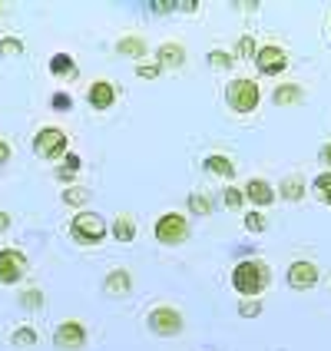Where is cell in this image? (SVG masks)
<instances>
[{
    "instance_id": "cell-1",
    "label": "cell",
    "mask_w": 331,
    "mask_h": 351,
    "mask_svg": "<svg viewBox=\"0 0 331 351\" xmlns=\"http://www.w3.org/2000/svg\"><path fill=\"white\" fill-rule=\"evenodd\" d=\"M232 285H235V292H242V295L265 292V285H269V265L258 262V258L238 262L232 269Z\"/></svg>"
},
{
    "instance_id": "cell-2",
    "label": "cell",
    "mask_w": 331,
    "mask_h": 351,
    "mask_svg": "<svg viewBox=\"0 0 331 351\" xmlns=\"http://www.w3.org/2000/svg\"><path fill=\"white\" fill-rule=\"evenodd\" d=\"M229 106H232L235 113H252L255 106H258V83L249 77H238L235 83H229Z\"/></svg>"
},
{
    "instance_id": "cell-3",
    "label": "cell",
    "mask_w": 331,
    "mask_h": 351,
    "mask_svg": "<svg viewBox=\"0 0 331 351\" xmlns=\"http://www.w3.org/2000/svg\"><path fill=\"white\" fill-rule=\"evenodd\" d=\"M70 232L83 245H97V242H103V235H106V222L97 213H79L73 219V226H70Z\"/></svg>"
},
{
    "instance_id": "cell-4",
    "label": "cell",
    "mask_w": 331,
    "mask_h": 351,
    "mask_svg": "<svg viewBox=\"0 0 331 351\" xmlns=\"http://www.w3.org/2000/svg\"><path fill=\"white\" fill-rule=\"evenodd\" d=\"M186 235H189V222H186V215H179V213L159 215L156 239L162 242V245H179V242H186Z\"/></svg>"
},
{
    "instance_id": "cell-5",
    "label": "cell",
    "mask_w": 331,
    "mask_h": 351,
    "mask_svg": "<svg viewBox=\"0 0 331 351\" xmlns=\"http://www.w3.org/2000/svg\"><path fill=\"white\" fill-rule=\"evenodd\" d=\"M34 149L43 159H60L66 153V133L57 130V126H43L37 133V139H34Z\"/></svg>"
},
{
    "instance_id": "cell-6",
    "label": "cell",
    "mask_w": 331,
    "mask_h": 351,
    "mask_svg": "<svg viewBox=\"0 0 331 351\" xmlns=\"http://www.w3.org/2000/svg\"><path fill=\"white\" fill-rule=\"evenodd\" d=\"M149 332H156V335H162V338H173V335H179L182 332V315L175 312V308H153L149 312Z\"/></svg>"
},
{
    "instance_id": "cell-7",
    "label": "cell",
    "mask_w": 331,
    "mask_h": 351,
    "mask_svg": "<svg viewBox=\"0 0 331 351\" xmlns=\"http://www.w3.org/2000/svg\"><path fill=\"white\" fill-rule=\"evenodd\" d=\"M23 275H27V255L17 249H0V282L14 285Z\"/></svg>"
},
{
    "instance_id": "cell-8",
    "label": "cell",
    "mask_w": 331,
    "mask_h": 351,
    "mask_svg": "<svg viewBox=\"0 0 331 351\" xmlns=\"http://www.w3.org/2000/svg\"><path fill=\"white\" fill-rule=\"evenodd\" d=\"M255 63H258V73L262 77H278L285 66H289V53L282 47H262L255 53Z\"/></svg>"
},
{
    "instance_id": "cell-9",
    "label": "cell",
    "mask_w": 331,
    "mask_h": 351,
    "mask_svg": "<svg viewBox=\"0 0 331 351\" xmlns=\"http://www.w3.org/2000/svg\"><path fill=\"white\" fill-rule=\"evenodd\" d=\"M53 345L60 351H79L86 345V328L79 322H63L57 332H53Z\"/></svg>"
},
{
    "instance_id": "cell-10",
    "label": "cell",
    "mask_w": 331,
    "mask_h": 351,
    "mask_svg": "<svg viewBox=\"0 0 331 351\" xmlns=\"http://www.w3.org/2000/svg\"><path fill=\"white\" fill-rule=\"evenodd\" d=\"M315 282H318V265H312V262H295L289 269V285L292 289H312Z\"/></svg>"
},
{
    "instance_id": "cell-11",
    "label": "cell",
    "mask_w": 331,
    "mask_h": 351,
    "mask_svg": "<svg viewBox=\"0 0 331 351\" xmlns=\"http://www.w3.org/2000/svg\"><path fill=\"white\" fill-rule=\"evenodd\" d=\"M86 99H90V106H93V110H110V106H113V99H117V90H113V83L97 80V83L90 86Z\"/></svg>"
},
{
    "instance_id": "cell-12",
    "label": "cell",
    "mask_w": 331,
    "mask_h": 351,
    "mask_svg": "<svg viewBox=\"0 0 331 351\" xmlns=\"http://www.w3.org/2000/svg\"><path fill=\"white\" fill-rule=\"evenodd\" d=\"M245 199H249L252 206H272L275 189L265 182V179H249V182H245Z\"/></svg>"
},
{
    "instance_id": "cell-13",
    "label": "cell",
    "mask_w": 331,
    "mask_h": 351,
    "mask_svg": "<svg viewBox=\"0 0 331 351\" xmlns=\"http://www.w3.org/2000/svg\"><path fill=\"white\" fill-rule=\"evenodd\" d=\"M156 57H159V66H162V70H175V66L186 63V47H182V43H162L156 50Z\"/></svg>"
},
{
    "instance_id": "cell-14",
    "label": "cell",
    "mask_w": 331,
    "mask_h": 351,
    "mask_svg": "<svg viewBox=\"0 0 331 351\" xmlns=\"http://www.w3.org/2000/svg\"><path fill=\"white\" fill-rule=\"evenodd\" d=\"M103 289H106V295H126L130 289H133V278H130V272H126V269H117V272L106 275Z\"/></svg>"
},
{
    "instance_id": "cell-15",
    "label": "cell",
    "mask_w": 331,
    "mask_h": 351,
    "mask_svg": "<svg viewBox=\"0 0 331 351\" xmlns=\"http://www.w3.org/2000/svg\"><path fill=\"white\" fill-rule=\"evenodd\" d=\"M202 166H206L209 173H215V176H225V179H232L235 176V162L229 156H219V153H215V156H206L202 159Z\"/></svg>"
},
{
    "instance_id": "cell-16",
    "label": "cell",
    "mask_w": 331,
    "mask_h": 351,
    "mask_svg": "<svg viewBox=\"0 0 331 351\" xmlns=\"http://www.w3.org/2000/svg\"><path fill=\"white\" fill-rule=\"evenodd\" d=\"M50 73L53 77H77V63H73V57H66V53H53L50 57Z\"/></svg>"
},
{
    "instance_id": "cell-17",
    "label": "cell",
    "mask_w": 331,
    "mask_h": 351,
    "mask_svg": "<svg viewBox=\"0 0 331 351\" xmlns=\"http://www.w3.org/2000/svg\"><path fill=\"white\" fill-rule=\"evenodd\" d=\"M302 86H295V83H285V86H278L272 93V99L278 103V106H292V103H302Z\"/></svg>"
},
{
    "instance_id": "cell-18",
    "label": "cell",
    "mask_w": 331,
    "mask_h": 351,
    "mask_svg": "<svg viewBox=\"0 0 331 351\" xmlns=\"http://www.w3.org/2000/svg\"><path fill=\"white\" fill-rule=\"evenodd\" d=\"M113 235H117L119 242H133V239H136V222H133V215H117Z\"/></svg>"
},
{
    "instance_id": "cell-19",
    "label": "cell",
    "mask_w": 331,
    "mask_h": 351,
    "mask_svg": "<svg viewBox=\"0 0 331 351\" xmlns=\"http://www.w3.org/2000/svg\"><path fill=\"white\" fill-rule=\"evenodd\" d=\"M117 50L123 53V57H146V43L139 37H123L117 43Z\"/></svg>"
},
{
    "instance_id": "cell-20",
    "label": "cell",
    "mask_w": 331,
    "mask_h": 351,
    "mask_svg": "<svg viewBox=\"0 0 331 351\" xmlns=\"http://www.w3.org/2000/svg\"><path fill=\"white\" fill-rule=\"evenodd\" d=\"M305 195V182L298 179V176H292V179H285L282 182V199H289V202H298Z\"/></svg>"
},
{
    "instance_id": "cell-21",
    "label": "cell",
    "mask_w": 331,
    "mask_h": 351,
    "mask_svg": "<svg viewBox=\"0 0 331 351\" xmlns=\"http://www.w3.org/2000/svg\"><path fill=\"white\" fill-rule=\"evenodd\" d=\"M312 189H315V195H318V199H321L325 206H331V173H321V176H315Z\"/></svg>"
},
{
    "instance_id": "cell-22",
    "label": "cell",
    "mask_w": 331,
    "mask_h": 351,
    "mask_svg": "<svg viewBox=\"0 0 331 351\" xmlns=\"http://www.w3.org/2000/svg\"><path fill=\"white\" fill-rule=\"evenodd\" d=\"M79 166H83V162H79V156H73V153H70V156H63V166L57 169V179L70 182V179L79 173Z\"/></svg>"
},
{
    "instance_id": "cell-23",
    "label": "cell",
    "mask_w": 331,
    "mask_h": 351,
    "mask_svg": "<svg viewBox=\"0 0 331 351\" xmlns=\"http://www.w3.org/2000/svg\"><path fill=\"white\" fill-rule=\"evenodd\" d=\"M189 209H193L195 215H212V202H209V195L193 193L189 195Z\"/></svg>"
},
{
    "instance_id": "cell-24",
    "label": "cell",
    "mask_w": 331,
    "mask_h": 351,
    "mask_svg": "<svg viewBox=\"0 0 331 351\" xmlns=\"http://www.w3.org/2000/svg\"><path fill=\"white\" fill-rule=\"evenodd\" d=\"M86 199H90V189H83V186H73V189L63 193V202H66V206H83Z\"/></svg>"
},
{
    "instance_id": "cell-25",
    "label": "cell",
    "mask_w": 331,
    "mask_h": 351,
    "mask_svg": "<svg viewBox=\"0 0 331 351\" xmlns=\"http://www.w3.org/2000/svg\"><path fill=\"white\" fill-rule=\"evenodd\" d=\"M23 53V43L17 37H3L0 40V57H20Z\"/></svg>"
},
{
    "instance_id": "cell-26",
    "label": "cell",
    "mask_w": 331,
    "mask_h": 351,
    "mask_svg": "<svg viewBox=\"0 0 331 351\" xmlns=\"http://www.w3.org/2000/svg\"><path fill=\"white\" fill-rule=\"evenodd\" d=\"M10 341L20 345V348H30V345H37V332H34V328H17Z\"/></svg>"
},
{
    "instance_id": "cell-27",
    "label": "cell",
    "mask_w": 331,
    "mask_h": 351,
    "mask_svg": "<svg viewBox=\"0 0 331 351\" xmlns=\"http://www.w3.org/2000/svg\"><path fill=\"white\" fill-rule=\"evenodd\" d=\"M20 305H23V308H43V295H40L37 289H30V292L20 295Z\"/></svg>"
},
{
    "instance_id": "cell-28",
    "label": "cell",
    "mask_w": 331,
    "mask_h": 351,
    "mask_svg": "<svg viewBox=\"0 0 331 351\" xmlns=\"http://www.w3.org/2000/svg\"><path fill=\"white\" fill-rule=\"evenodd\" d=\"M245 229H249V232H265V215H262V213H249V215H245Z\"/></svg>"
},
{
    "instance_id": "cell-29",
    "label": "cell",
    "mask_w": 331,
    "mask_h": 351,
    "mask_svg": "<svg viewBox=\"0 0 331 351\" xmlns=\"http://www.w3.org/2000/svg\"><path fill=\"white\" fill-rule=\"evenodd\" d=\"M159 70H162L159 63H139V66H136V77L139 80H156Z\"/></svg>"
},
{
    "instance_id": "cell-30",
    "label": "cell",
    "mask_w": 331,
    "mask_h": 351,
    "mask_svg": "<svg viewBox=\"0 0 331 351\" xmlns=\"http://www.w3.org/2000/svg\"><path fill=\"white\" fill-rule=\"evenodd\" d=\"M209 63L219 66V70H222V66H232V53H225V50H212V53H209Z\"/></svg>"
},
{
    "instance_id": "cell-31",
    "label": "cell",
    "mask_w": 331,
    "mask_h": 351,
    "mask_svg": "<svg viewBox=\"0 0 331 351\" xmlns=\"http://www.w3.org/2000/svg\"><path fill=\"white\" fill-rule=\"evenodd\" d=\"M238 312L245 315V318H255V315H262V302H258V298H255V302H242Z\"/></svg>"
},
{
    "instance_id": "cell-32",
    "label": "cell",
    "mask_w": 331,
    "mask_h": 351,
    "mask_svg": "<svg viewBox=\"0 0 331 351\" xmlns=\"http://www.w3.org/2000/svg\"><path fill=\"white\" fill-rule=\"evenodd\" d=\"M242 199H245V195L238 193V189H225V206H229V209H238Z\"/></svg>"
},
{
    "instance_id": "cell-33",
    "label": "cell",
    "mask_w": 331,
    "mask_h": 351,
    "mask_svg": "<svg viewBox=\"0 0 331 351\" xmlns=\"http://www.w3.org/2000/svg\"><path fill=\"white\" fill-rule=\"evenodd\" d=\"M53 106L57 110H73V99L66 97V93H53Z\"/></svg>"
},
{
    "instance_id": "cell-34",
    "label": "cell",
    "mask_w": 331,
    "mask_h": 351,
    "mask_svg": "<svg viewBox=\"0 0 331 351\" xmlns=\"http://www.w3.org/2000/svg\"><path fill=\"white\" fill-rule=\"evenodd\" d=\"M238 53H242V57H255V43L249 37H242L238 40Z\"/></svg>"
},
{
    "instance_id": "cell-35",
    "label": "cell",
    "mask_w": 331,
    "mask_h": 351,
    "mask_svg": "<svg viewBox=\"0 0 331 351\" xmlns=\"http://www.w3.org/2000/svg\"><path fill=\"white\" fill-rule=\"evenodd\" d=\"M173 7L175 3H169V0H156V3H153V10H156V14H169Z\"/></svg>"
},
{
    "instance_id": "cell-36",
    "label": "cell",
    "mask_w": 331,
    "mask_h": 351,
    "mask_svg": "<svg viewBox=\"0 0 331 351\" xmlns=\"http://www.w3.org/2000/svg\"><path fill=\"white\" fill-rule=\"evenodd\" d=\"M7 159H10V146L0 139V162H7Z\"/></svg>"
},
{
    "instance_id": "cell-37",
    "label": "cell",
    "mask_w": 331,
    "mask_h": 351,
    "mask_svg": "<svg viewBox=\"0 0 331 351\" xmlns=\"http://www.w3.org/2000/svg\"><path fill=\"white\" fill-rule=\"evenodd\" d=\"M321 162H325V166H328V169H331V143H328V146H325V149H321Z\"/></svg>"
},
{
    "instance_id": "cell-38",
    "label": "cell",
    "mask_w": 331,
    "mask_h": 351,
    "mask_svg": "<svg viewBox=\"0 0 331 351\" xmlns=\"http://www.w3.org/2000/svg\"><path fill=\"white\" fill-rule=\"evenodd\" d=\"M7 229H10V215L0 213V232H7Z\"/></svg>"
}]
</instances>
